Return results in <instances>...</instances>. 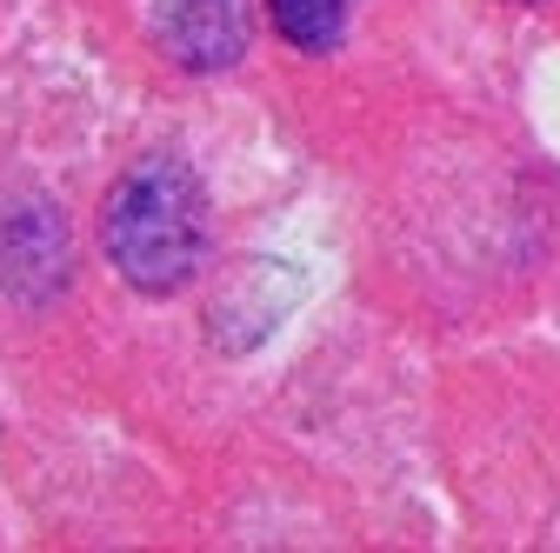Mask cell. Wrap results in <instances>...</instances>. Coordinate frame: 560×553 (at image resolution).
<instances>
[{"label": "cell", "mask_w": 560, "mask_h": 553, "mask_svg": "<svg viewBox=\"0 0 560 553\" xmlns=\"http://www.w3.org/2000/svg\"><path fill=\"white\" fill-rule=\"evenodd\" d=\"M101 247L114 273L140 294H180L207 260V193L200 180L154 154L120 174V187L101 207Z\"/></svg>", "instance_id": "obj_1"}, {"label": "cell", "mask_w": 560, "mask_h": 553, "mask_svg": "<svg viewBox=\"0 0 560 553\" xmlns=\"http://www.w3.org/2000/svg\"><path fill=\"white\" fill-rule=\"evenodd\" d=\"M154 34L187 74H221L247 54V0H161Z\"/></svg>", "instance_id": "obj_2"}, {"label": "cell", "mask_w": 560, "mask_h": 553, "mask_svg": "<svg viewBox=\"0 0 560 553\" xmlns=\"http://www.w3.org/2000/svg\"><path fill=\"white\" fill-rule=\"evenodd\" d=\"M273 14V34L301 47V54H334L340 34H347V14H354V0H267Z\"/></svg>", "instance_id": "obj_3"}]
</instances>
